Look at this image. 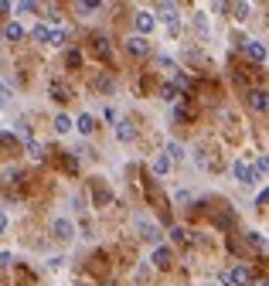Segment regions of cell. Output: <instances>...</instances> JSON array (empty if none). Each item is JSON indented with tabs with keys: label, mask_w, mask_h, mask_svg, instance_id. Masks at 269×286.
I'll use <instances>...</instances> for the list:
<instances>
[{
	"label": "cell",
	"mask_w": 269,
	"mask_h": 286,
	"mask_svg": "<svg viewBox=\"0 0 269 286\" xmlns=\"http://www.w3.org/2000/svg\"><path fill=\"white\" fill-rule=\"evenodd\" d=\"M252 283V273H249V266H232V269H225L222 276H218V286H246Z\"/></svg>",
	"instance_id": "1"
},
{
	"label": "cell",
	"mask_w": 269,
	"mask_h": 286,
	"mask_svg": "<svg viewBox=\"0 0 269 286\" xmlns=\"http://www.w3.org/2000/svg\"><path fill=\"white\" fill-rule=\"evenodd\" d=\"M232 171H235V177H238V184H246V187H256L259 181H262V177H259L256 171H252V167H249L246 161H235V167H232Z\"/></svg>",
	"instance_id": "2"
},
{
	"label": "cell",
	"mask_w": 269,
	"mask_h": 286,
	"mask_svg": "<svg viewBox=\"0 0 269 286\" xmlns=\"http://www.w3.org/2000/svg\"><path fill=\"white\" fill-rule=\"evenodd\" d=\"M246 103H249V109H256V113H269V92L266 89H249Z\"/></svg>",
	"instance_id": "3"
},
{
	"label": "cell",
	"mask_w": 269,
	"mask_h": 286,
	"mask_svg": "<svg viewBox=\"0 0 269 286\" xmlns=\"http://www.w3.org/2000/svg\"><path fill=\"white\" fill-rule=\"evenodd\" d=\"M51 235H55L58 242H68L75 235V225H72L68 218H55V221H51Z\"/></svg>",
	"instance_id": "4"
},
{
	"label": "cell",
	"mask_w": 269,
	"mask_h": 286,
	"mask_svg": "<svg viewBox=\"0 0 269 286\" xmlns=\"http://www.w3.org/2000/svg\"><path fill=\"white\" fill-rule=\"evenodd\" d=\"M154 27H157V17H154V11H140V14H136V35H140V38H146Z\"/></svg>",
	"instance_id": "5"
},
{
	"label": "cell",
	"mask_w": 269,
	"mask_h": 286,
	"mask_svg": "<svg viewBox=\"0 0 269 286\" xmlns=\"http://www.w3.org/2000/svg\"><path fill=\"white\" fill-rule=\"evenodd\" d=\"M136 229H140V235H143L150 245H157V242H160V229L154 225V221H146V218H136Z\"/></svg>",
	"instance_id": "6"
},
{
	"label": "cell",
	"mask_w": 269,
	"mask_h": 286,
	"mask_svg": "<svg viewBox=\"0 0 269 286\" xmlns=\"http://www.w3.org/2000/svg\"><path fill=\"white\" fill-rule=\"evenodd\" d=\"M242 55L249 61H266V45H259V41H242Z\"/></svg>",
	"instance_id": "7"
},
{
	"label": "cell",
	"mask_w": 269,
	"mask_h": 286,
	"mask_svg": "<svg viewBox=\"0 0 269 286\" xmlns=\"http://www.w3.org/2000/svg\"><path fill=\"white\" fill-rule=\"evenodd\" d=\"M170 85H174L181 96H188V92H191V75H188V72H177V69H174V72H170Z\"/></svg>",
	"instance_id": "8"
},
{
	"label": "cell",
	"mask_w": 269,
	"mask_h": 286,
	"mask_svg": "<svg viewBox=\"0 0 269 286\" xmlns=\"http://www.w3.org/2000/svg\"><path fill=\"white\" fill-rule=\"evenodd\" d=\"M133 137H136L133 123H130V119H116V140H119V143H130Z\"/></svg>",
	"instance_id": "9"
},
{
	"label": "cell",
	"mask_w": 269,
	"mask_h": 286,
	"mask_svg": "<svg viewBox=\"0 0 269 286\" xmlns=\"http://www.w3.org/2000/svg\"><path fill=\"white\" fill-rule=\"evenodd\" d=\"M126 51H130V55H146V51H150V45H146V38H140V35H133L130 38V41H126Z\"/></svg>",
	"instance_id": "10"
},
{
	"label": "cell",
	"mask_w": 269,
	"mask_h": 286,
	"mask_svg": "<svg viewBox=\"0 0 269 286\" xmlns=\"http://www.w3.org/2000/svg\"><path fill=\"white\" fill-rule=\"evenodd\" d=\"M72 126L79 130L82 137H92V130H96V119H92V113H82V116H79V119H75Z\"/></svg>",
	"instance_id": "11"
},
{
	"label": "cell",
	"mask_w": 269,
	"mask_h": 286,
	"mask_svg": "<svg viewBox=\"0 0 269 286\" xmlns=\"http://www.w3.org/2000/svg\"><path fill=\"white\" fill-rule=\"evenodd\" d=\"M170 259H174V256H170L167 245H157V249H154V266H157V269H170Z\"/></svg>",
	"instance_id": "12"
},
{
	"label": "cell",
	"mask_w": 269,
	"mask_h": 286,
	"mask_svg": "<svg viewBox=\"0 0 269 286\" xmlns=\"http://www.w3.org/2000/svg\"><path fill=\"white\" fill-rule=\"evenodd\" d=\"M0 35H4V41H11V45H14V41H21V38H24V27L17 21H11L4 31H0Z\"/></svg>",
	"instance_id": "13"
},
{
	"label": "cell",
	"mask_w": 269,
	"mask_h": 286,
	"mask_svg": "<svg viewBox=\"0 0 269 286\" xmlns=\"http://www.w3.org/2000/svg\"><path fill=\"white\" fill-rule=\"evenodd\" d=\"M160 99H164V103H174V106H177V103H184V96H181V92L174 89L170 82L164 85V89H160Z\"/></svg>",
	"instance_id": "14"
},
{
	"label": "cell",
	"mask_w": 269,
	"mask_h": 286,
	"mask_svg": "<svg viewBox=\"0 0 269 286\" xmlns=\"http://www.w3.org/2000/svg\"><path fill=\"white\" fill-rule=\"evenodd\" d=\"M24 147H27V157H31V161H41V157H45V147H41V143H38V140H27V143H24Z\"/></svg>",
	"instance_id": "15"
},
{
	"label": "cell",
	"mask_w": 269,
	"mask_h": 286,
	"mask_svg": "<svg viewBox=\"0 0 269 286\" xmlns=\"http://www.w3.org/2000/svg\"><path fill=\"white\" fill-rule=\"evenodd\" d=\"M31 38H34V41H41V45H48V38H51V27H48V24H34Z\"/></svg>",
	"instance_id": "16"
},
{
	"label": "cell",
	"mask_w": 269,
	"mask_h": 286,
	"mask_svg": "<svg viewBox=\"0 0 269 286\" xmlns=\"http://www.w3.org/2000/svg\"><path fill=\"white\" fill-rule=\"evenodd\" d=\"M164 157H167V161H181V157H184V147H181V143H174V140H170L167 147H164Z\"/></svg>",
	"instance_id": "17"
},
{
	"label": "cell",
	"mask_w": 269,
	"mask_h": 286,
	"mask_svg": "<svg viewBox=\"0 0 269 286\" xmlns=\"http://www.w3.org/2000/svg\"><path fill=\"white\" fill-rule=\"evenodd\" d=\"M249 167H252V171H256L259 177H262V174H269V157H266V153H259V157H256L252 164H249Z\"/></svg>",
	"instance_id": "18"
},
{
	"label": "cell",
	"mask_w": 269,
	"mask_h": 286,
	"mask_svg": "<svg viewBox=\"0 0 269 286\" xmlns=\"http://www.w3.org/2000/svg\"><path fill=\"white\" fill-rule=\"evenodd\" d=\"M65 65H68V69H82V55L75 51V48H68V51H65Z\"/></svg>",
	"instance_id": "19"
},
{
	"label": "cell",
	"mask_w": 269,
	"mask_h": 286,
	"mask_svg": "<svg viewBox=\"0 0 269 286\" xmlns=\"http://www.w3.org/2000/svg\"><path fill=\"white\" fill-rule=\"evenodd\" d=\"M246 242L252 249H262V245H266V235H262V232H246Z\"/></svg>",
	"instance_id": "20"
},
{
	"label": "cell",
	"mask_w": 269,
	"mask_h": 286,
	"mask_svg": "<svg viewBox=\"0 0 269 286\" xmlns=\"http://www.w3.org/2000/svg\"><path fill=\"white\" fill-rule=\"evenodd\" d=\"M96 51H99L102 58H109L112 48H109V38H106V35H96Z\"/></svg>",
	"instance_id": "21"
},
{
	"label": "cell",
	"mask_w": 269,
	"mask_h": 286,
	"mask_svg": "<svg viewBox=\"0 0 269 286\" xmlns=\"http://www.w3.org/2000/svg\"><path fill=\"white\" fill-rule=\"evenodd\" d=\"M55 130H58V133H68V130H72V119H68L65 113H58L55 116Z\"/></svg>",
	"instance_id": "22"
},
{
	"label": "cell",
	"mask_w": 269,
	"mask_h": 286,
	"mask_svg": "<svg viewBox=\"0 0 269 286\" xmlns=\"http://www.w3.org/2000/svg\"><path fill=\"white\" fill-rule=\"evenodd\" d=\"M170 171V161L160 153V157H154V174H167Z\"/></svg>",
	"instance_id": "23"
},
{
	"label": "cell",
	"mask_w": 269,
	"mask_h": 286,
	"mask_svg": "<svg viewBox=\"0 0 269 286\" xmlns=\"http://www.w3.org/2000/svg\"><path fill=\"white\" fill-rule=\"evenodd\" d=\"M51 99H55V103H65L68 99V92L62 89V82H51Z\"/></svg>",
	"instance_id": "24"
},
{
	"label": "cell",
	"mask_w": 269,
	"mask_h": 286,
	"mask_svg": "<svg viewBox=\"0 0 269 286\" xmlns=\"http://www.w3.org/2000/svg\"><path fill=\"white\" fill-rule=\"evenodd\" d=\"M48 45H51V48H62V45H65V31H62V27H55V31H51V38H48Z\"/></svg>",
	"instance_id": "25"
},
{
	"label": "cell",
	"mask_w": 269,
	"mask_h": 286,
	"mask_svg": "<svg viewBox=\"0 0 269 286\" xmlns=\"http://www.w3.org/2000/svg\"><path fill=\"white\" fill-rule=\"evenodd\" d=\"M249 11H252L249 4H232V14H235V21H246V17H249Z\"/></svg>",
	"instance_id": "26"
},
{
	"label": "cell",
	"mask_w": 269,
	"mask_h": 286,
	"mask_svg": "<svg viewBox=\"0 0 269 286\" xmlns=\"http://www.w3.org/2000/svg\"><path fill=\"white\" fill-rule=\"evenodd\" d=\"M75 11H79V14H92V11H99V4H96V0H92V4L79 0V4H75Z\"/></svg>",
	"instance_id": "27"
},
{
	"label": "cell",
	"mask_w": 269,
	"mask_h": 286,
	"mask_svg": "<svg viewBox=\"0 0 269 286\" xmlns=\"http://www.w3.org/2000/svg\"><path fill=\"white\" fill-rule=\"evenodd\" d=\"M112 201V195L106 191V187H96V205H109Z\"/></svg>",
	"instance_id": "28"
},
{
	"label": "cell",
	"mask_w": 269,
	"mask_h": 286,
	"mask_svg": "<svg viewBox=\"0 0 269 286\" xmlns=\"http://www.w3.org/2000/svg\"><path fill=\"white\" fill-rule=\"evenodd\" d=\"M17 133H21L24 140H31V123H27V119H17Z\"/></svg>",
	"instance_id": "29"
},
{
	"label": "cell",
	"mask_w": 269,
	"mask_h": 286,
	"mask_svg": "<svg viewBox=\"0 0 269 286\" xmlns=\"http://www.w3.org/2000/svg\"><path fill=\"white\" fill-rule=\"evenodd\" d=\"M11 103V89H7V82H0V106Z\"/></svg>",
	"instance_id": "30"
},
{
	"label": "cell",
	"mask_w": 269,
	"mask_h": 286,
	"mask_svg": "<svg viewBox=\"0 0 269 286\" xmlns=\"http://www.w3.org/2000/svg\"><path fill=\"white\" fill-rule=\"evenodd\" d=\"M170 239L174 242H184V229H181V225H170V232H167Z\"/></svg>",
	"instance_id": "31"
},
{
	"label": "cell",
	"mask_w": 269,
	"mask_h": 286,
	"mask_svg": "<svg viewBox=\"0 0 269 286\" xmlns=\"http://www.w3.org/2000/svg\"><path fill=\"white\" fill-rule=\"evenodd\" d=\"M14 11H17V14H31V11H38V4H17Z\"/></svg>",
	"instance_id": "32"
},
{
	"label": "cell",
	"mask_w": 269,
	"mask_h": 286,
	"mask_svg": "<svg viewBox=\"0 0 269 286\" xmlns=\"http://www.w3.org/2000/svg\"><path fill=\"white\" fill-rule=\"evenodd\" d=\"M96 85H99L102 92H112V79H99V82H96Z\"/></svg>",
	"instance_id": "33"
},
{
	"label": "cell",
	"mask_w": 269,
	"mask_h": 286,
	"mask_svg": "<svg viewBox=\"0 0 269 286\" xmlns=\"http://www.w3.org/2000/svg\"><path fill=\"white\" fill-rule=\"evenodd\" d=\"M266 201H269V187H266V191H259V195H256V205H266Z\"/></svg>",
	"instance_id": "34"
},
{
	"label": "cell",
	"mask_w": 269,
	"mask_h": 286,
	"mask_svg": "<svg viewBox=\"0 0 269 286\" xmlns=\"http://www.w3.org/2000/svg\"><path fill=\"white\" fill-rule=\"evenodd\" d=\"M252 283H256V286H269V276H252Z\"/></svg>",
	"instance_id": "35"
},
{
	"label": "cell",
	"mask_w": 269,
	"mask_h": 286,
	"mask_svg": "<svg viewBox=\"0 0 269 286\" xmlns=\"http://www.w3.org/2000/svg\"><path fill=\"white\" fill-rule=\"evenodd\" d=\"M11 263V252H0V266H7Z\"/></svg>",
	"instance_id": "36"
},
{
	"label": "cell",
	"mask_w": 269,
	"mask_h": 286,
	"mask_svg": "<svg viewBox=\"0 0 269 286\" xmlns=\"http://www.w3.org/2000/svg\"><path fill=\"white\" fill-rule=\"evenodd\" d=\"M4 229H7V215L0 211V235H4Z\"/></svg>",
	"instance_id": "37"
},
{
	"label": "cell",
	"mask_w": 269,
	"mask_h": 286,
	"mask_svg": "<svg viewBox=\"0 0 269 286\" xmlns=\"http://www.w3.org/2000/svg\"><path fill=\"white\" fill-rule=\"evenodd\" d=\"M102 286H116V283H102Z\"/></svg>",
	"instance_id": "38"
},
{
	"label": "cell",
	"mask_w": 269,
	"mask_h": 286,
	"mask_svg": "<svg viewBox=\"0 0 269 286\" xmlns=\"http://www.w3.org/2000/svg\"><path fill=\"white\" fill-rule=\"evenodd\" d=\"M0 41H4V35H0Z\"/></svg>",
	"instance_id": "39"
}]
</instances>
